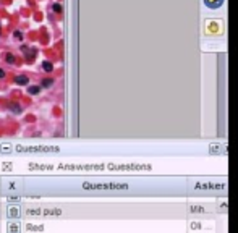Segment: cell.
<instances>
[{"label": "cell", "mask_w": 238, "mask_h": 233, "mask_svg": "<svg viewBox=\"0 0 238 233\" xmlns=\"http://www.w3.org/2000/svg\"><path fill=\"white\" fill-rule=\"evenodd\" d=\"M130 186L127 183H89V181H84L83 183V189H110V191H118V189H128Z\"/></svg>", "instance_id": "6da1fadb"}, {"label": "cell", "mask_w": 238, "mask_h": 233, "mask_svg": "<svg viewBox=\"0 0 238 233\" xmlns=\"http://www.w3.org/2000/svg\"><path fill=\"white\" fill-rule=\"evenodd\" d=\"M16 151H20V152H41V151H44V152H50V151H58V147H44V146H18L16 147Z\"/></svg>", "instance_id": "7a4b0ae2"}, {"label": "cell", "mask_w": 238, "mask_h": 233, "mask_svg": "<svg viewBox=\"0 0 238 233\" xmlns=\"http://www.w3.org/2000/svg\"><path fill=\"white\" fill-rule=\"evenodd\" d=\"M20 207L18 206H8L7 207V218L8 220H18L20 218Z\"/></svg>", "instance_id": "3957f363"}, {"label": "cell", "mask_w": 238, "mask_h": 233, "mask_svg": "<svg viewBox=\"0 0 238 233\" xmlns=\"http://www.w3.org/2000/svg\"><path fill=\"white\" fill-rule=\"evenodd\" d=\"M203 2H204V5H206L207 8H211V10H217V8H220L223 5L225 0H203Z\"/></svg>", "instance_id": "277c9868"}, {"label": "cell", "mask_w": 238, "mask_h": 233, "mask_svg": "<svg viewBox=\"0 0 238 233\" xmlns=\"http://www.w3.org/2000/svg\"><path fill=\"white\" fill-rule=\"evenodd\" d=\"M7 233H20V223L10 220L7 225Z\"/></svg>", "instance_id": "5b68a950"}, {"label": "cell", "mask_w": 238, "mask_h": 233, "mask_svg": "<svg viewBox=\"0 0 238 233\" xmlns=\"http://www.w3.org/2000/svg\"><path fill=\"white\" fill-rule=\"evenodd\" d=\"M42 214L44 215H60L62 211L60 209H42Z\"/></svg>", "instance_id": "8992f818"}, {"label": "cell", "mask_w": 238, "mask_h": 233, "mask_svg": "<svg viewBox=\"0 0 238 233\" xmlns=\"http://www.w3.org/2000/svg\"><path fill=\"white\" fill-rule=\"evenodd\" d=\"M8 109H10V112H13V113H21V107L15 104V102H10L8 104Z\"/></svg>", "instance_id": "52a82bcc"}, {"label": "cell", "mask_w": 238, "mask_h": 233, "mask_svg": "<svg viewBox=\"0 0 238 233\" xmlns=\"http://www.w3.org/2000/svg\"><path fill=\"white\" fill-rule=\"evenodd\" d=\"M15 83L20 84V86H25V84H28V78L25 76V74H20V76L15 78Z\"/></svg>", "instance_id": "ba28073f"}, {"label": "cell", "mask_w": 238, "mask_h": 233, "mask_svg": "<svg viewBox=\"0 0 238 233\" xmlns=\"http://www.w3.org/2000/svg\"><path fill=\"white\" fill-rule=\"evenodd\" d=\"M42 68H44V71H47V73L54 71V65L50 63V62H47V60H45V62L42 63Z\"/></svg>", "instance_id": "9c48e42d"}, {"label": "cell", "mask_w": 238, "mask_h": 233, "mask_svg": "<svg viewBox=\"0 0 238 233\" xmlns=\"http://www.w3.org/2000/svg\"><path fill=\"white\" fill-rule=\"evenodd\" d=\"M39 91H41L39 86H29V87H28V92H29V94H32V96H36Z\"/></svg>", "instance_id": "30bf717a"}, {"label": "cell", "mask_w": 238, "mask_h": 233, "mask_svg": "<svg viewBox=\"0 0 238 233\" xmlns=\"http://www.w3.org/2000/svg\"><path fill=\"white\" fill-rule=\"evenodd\" d=\"M28 214H29V215H41L42 209H28Z\"/></svg>", "instance_id": "8fae6325"}, {"label": "cell", "mask_w": 238, "mask_h": 233, "mask_svg": "<svg viewBox=\"0 0 238 233\" xmlns=\"http://www.w3.org/2000/svg\"><path fill=\"white\" fill-rule=\"evenodd\" d=\"M28 230H36V231H41V230H44V227H42V225H28Z\"/></svg>", "instance_id": "7c38bea8"}, {"label": "cell", "mask_w": 238, "mask_h": 233, "mask_svg": "<svg viewBox=\"0 0 238 233\" xmlns=\"http://www.w3.org/2000/svg\"><path fill=\"white\" fill-rule=\"evenodd\" d=\"M5 60H7L8 63H15V55H13V54H7Z\"/></svg>", "instance_id": "4fadbf2b"}, {"label": "cell", "mask_w": 238, "mask_h": 233, "mask_svg": "<svg viewBox=\"0 0 238 233\" xmlns=\"http://www.w3.org/2000/svg\"><path fill=\"white\" fill-rule=\"evenodd\" d=\"M52 10L57 11V13H60V11H62V7H60L58 3H54V5H52Z\"/></svg>", "instance_id": "5bb4252c"}, {"label": "cell", "mask_w": 238, "mask_h": 233, "mask_svg": "<svg viewBox=\"0 0 238 233\" xmlns=\"http://www.w3.org/2000/svg\"><path fill=\"white\" fill-rule=\"evenodd\" d=\"M13 37H16V39H20V41H21V39H23L21 31H15V32H13Z\"/></svg>", "instance_id": "9a60e30c"}, {"label": "cell", "mask_w": 238, "mask_h": 233, "mask_svg": "<svg viewBox=\"0 0 238 233\" xmlns=\"http://www.w3.org/2000/svg\"><path fill=\"white\" fill-rule=\"evenodd\" d=\"M52 83H54V80H44V81H42V86H44V87H47V86L52 84Z\"/></svg>", "instance_id": "2e32d148"}, {"label": "cell", "mask_w": 238, "mask_h": 233, "mask_svg": "<svg viewBox=\"0 0 238 233\" xmlns=\"http://www.w3.org/2000/svg\"><path fill=\"white\" fill-rule=\"evenodd\" d=\"M2 151H3V152H8V151H12V147H10V146H3Z\"/></svg>", "instance_id": "e0dca14e"}, {"label": "cell", "mask_w": 238, "mask_h": 233, "mask_svg": "<svg viewBox=\"0 0 238 233\" xmlns=\"http://www.w3.org/2000/svg\"><path fill=\"white\" fill-rule=\"evenodd\" d=\"M8 188H10V189H15V188H16V183H10V185H8Z\"/></svg>", "instance_id": "ac0fdd59"}, {"label": "cell", "mask_w": 238, "mask_h": 233, "mask_svg": "<svg viewBox=\"0 0 238 233\" xmlns=\"http://www.w3.org/2000/svg\"><path fill=\"white\" fill-rule=\"evenodd\" d=\"M8 201H18V196H10V198H8Z\"/></svg>", "instance_id": "d6986e66"}, {"label": "cell", "mask_w": 238, "mask_h": 233, "mask_svg": "<svg viewBox=\"0 0 238 233\" xmlns=\"http://www.w3.org/2000/svg\"><path fill=\"white\" fill-rule=\"evenodd\" d=\"M3 76H5V71H3L2 68H0V78H3Z\"/></svg>", "instance_id": "ffe728a7"}]
</instances>
